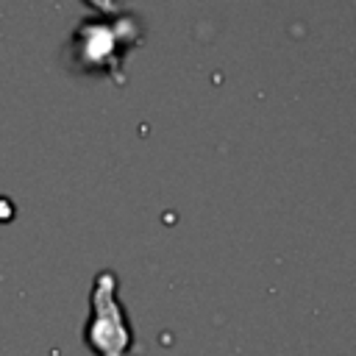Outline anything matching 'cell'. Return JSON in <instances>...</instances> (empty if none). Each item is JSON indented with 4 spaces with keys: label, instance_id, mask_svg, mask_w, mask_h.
Returning <instances> with one entry per match:
<instances>
[{
    "label": "cell",
    "instance_id": "cell-3",
    "mask_svg": "<svg viewBox=\"0 0 356 356\" xmlns=\"http://www.w3.org/2000/svg\"><path fill=\"white\" fill-rule=\"evenodd\" d=\"M83 3L97 8V11H103V14H117L120 11V0H83Z\"/></svg>",
    "mask_w": 356,
    "mask_h": 356
},
{
    "label": "cell",
    "instance_id": "cell-1",
    "mask_svg": "<svg viewBox=\"0 0 356 356\" xmlns=\"http://www.w3.org/2000/svg\"><path fill=\"white\" fill-rule=\"evenodd\" d=\"M117 273L100 270L89 295V323L83 331V342L95 356H131L134 353V328L128 314L117 298Z\"/></svg>",
    "mask_w": 356,
    "mask_h": 356
},
{
    "label": "cell",
    "instance_id": "cell-2",
    "mask_svg": "<svg viewBox=\"0 0 356 356\" xmlns=\"http://www.w3.org/2000/svg\"><path fill=\"white\" fill-rule=\"evenodd\" d=\"M136 22L131 17H120L117 22H100L86 19L75 31V53L86 70H103L111 75H120V61L128 47L139 42Z\"/></svg>",
    "mask_w": 356,
    "mask_h": 356
}]
</instances>
